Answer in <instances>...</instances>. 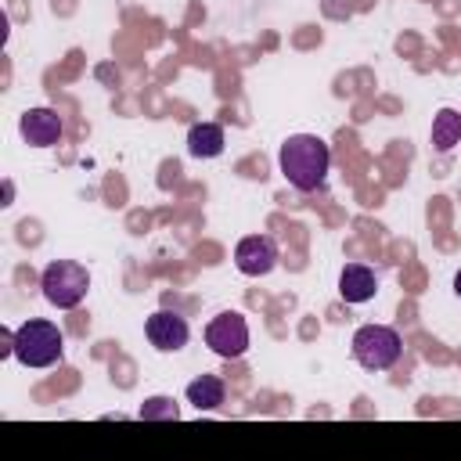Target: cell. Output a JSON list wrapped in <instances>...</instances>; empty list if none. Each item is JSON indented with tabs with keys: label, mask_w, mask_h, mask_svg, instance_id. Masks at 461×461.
Masks as SVG:
<instances>
[{
	"label": "cell",
	"mask_w": 461,
	"mask_h": 461,
	"mask_svg": "<svg viewBox=\"0 0 461 461\" xmlns=\"http://www.w3.org/2000/svg\"><path fill=\"white\" fill-rule=\"evenodd\" d=\"M277 166L295 191H321L328 180L331 151L313 133H292L277 151Z\"/></svg>",
	"instance_id": "6da1fadb"
},
{
	"label": "cell",
	"mask_w": 461,
	"mask_h": 461,
	"mask_svg": "<svg viewBox=\"0 0 461 461\" xmlns=\"http://www.w3.org/2000/svg\"><path fill=\"white\" fill-rule=\"evenodd\" d=\"M144 335H148V342H151L158 353H176V349L187 346L191 328H187V321H184L180 313L158 310V313H151V317L144 321Z\"/></svg>",
	"instance_id": "52a82bcc"
},
{
	"label": "cell",
	"mask_w": 461,
	"mask_h": 461,
	"mask_svg": "<svg viewBox=\"0 0 461 461\" xmlns=\"http://www.w3.org/2000/svg\"><path fill=\"white\" fill-rule=\"evenodd\" d=\"M140 418L144 421H176L180 418V407L169 396H151V400L140 403Z\"/></svg>",
	"instance_id": "4fadbf2b"
},
{
	"label": "cell",
	"mask_w": 461,
	"mask_h": 461,
	"mask_svg": "<svg viewBox=\"0 0 461 461\" xmlns=\"http://www.w3.org/2000/svg\"><path fill=\"white\" fill-rule=\"evenodd\" d=\"M277 241L270 234H249L238 241L234 249V267L245 274V277H263L277 267Z\"/></svg>",
	"instance_id": "8992f818"
},
{
	"label": "cell",
	"mask_w": 461,
	"mask_h": 461,
	"mask_svg": "<svg viewBox=\"0 0 461 461\" xmlns=\"http://www.w3.org/2000/svg\"><path fill=\"white\" fill-rule=\"evenodd\" d=\"M223 126L220 122H194L191 130H187V151L194 155V158H216V155H223Z\"/></svg>",
	"instance_id": "30bf717a"
},
{
	"label": "cell",
	"mask_w": 461,
	"mask_h": 461,
	"mask_svg": "<svg viewBox=\"0 0 461 461\" xmlns=\"http://www.w3.org/2000/svg\"><path fill=\"white\" fill-rule=\"evenodd\" d=\"M205 346H209L216 357H223V360L245 357V349H249V321H245L241 313H234V310L216 313V317L205 324Z\"/></svg>",
	"instance_id": "5b68a950"
},
{
	"label": "cell",
	"mask_w": 461,
	"mask_h": 461,
	"mask_svg": "<svg viewBox=\"0 0 461 461\" xmlns=\"http://www.w3.org/2000/svg\"><path fill=\"white\" fill-rule=\"evenodd\" d=\"M61 353H65V335L54 321L32 317L14 331L11 357H18V364L25 367H50L61 360Z\"/></svg>",
	"instance_id": "7a4b0ae2"
},
{
	"label": "cell",
	"mask_w": 461,
	"mask_h": 461,
	"mask_svg": "<svg viewBox=\"0 0 461 461\" xmlns=\"http://www.w3.org/2000/svg\"><path fill=\"white\" fill-rule=\"evenodd\" d=\"M454 292H457V299H461V270L454 274Z\"/></svg>",
	"instance_id": "5bb4252c"
},
{
	"label": "cell",
	"mask_w": 461,
	"mask_h": 461,
	"mask_svg": "<svg viewBox=\"0 0 461 461\" xmlns=\"http://www.w3.org/2000/svg\"><path fill=\"white\" fill-rule=\"evenodd\" d=\"M375 292H378V277H375L371 267H364V263H346L342 267V274H339V295L346 303H367V299H375Z\"/></svg>",
	"instance_id": "9c48e42d"
},
{
	"label": "cell",
	"mask_w": 461,
	"mask_h": 461,
	"mask_svg": "<svg viewBox=\"0 0 461 461\" xmlns=\"http://www.w3.org/2000/svg\"><path fill=\"white\" fill-rule=\"evenodd\" d=\"M227 396V385L220 375H198L191 385H187V403H194L198 411H216Z\"/></svg>",
	"instance_id": "8fae6325"
},
{
	"label": "cell",
	"mask_w": 461,
	"mask_h": 461,
	"mask_svg": "<svg viewBox=\"0 0 461 461\" xmlns=\"http://www.w3.org/2000/svg\"><path fill=\"white\" fill-rule=\"evenodd\" d=\"M454 144H461V112L457 108H439L436 119H432V148L450 151Z\"/></svg>",
	"instance_id": "7c38bea8"
},
{
	"label": "cell",
	"mask_w": 461,
	"mask_h": 461,
	"mask_svg": "<svg viewBox=\"0 0 461 461\" xmlns=\"http://www.w3.org/2000/svg\"><path fill=\"white\" fill-rule=\"evenodd\" d=\"M18 130H22L25 144H32V148H50V144L61 140V115H58L54 108H29V112L22 115V122H18Z\"/></svg>",
	"instance_id": "ba28073f"
},
{
	"label": "cell",
	"mask_w": 461,
	"mask_h": 461,
	"mask_svg": "<svg viewBox=\"0 0 461 461\" xmlns=\"http://www.w3.org/2000/svg\"><path fill=\"white\" fill-rule=\"evenodd\" d=\"M40 288H43V299L58 310H72L86 299L90 292V270L76 259H54L43 267L40 274Z\"/></svg>",
	"instance_id": "3957f363"
},
{
	"label": "cell",
	"mask_w": 461,
	"mask_h": 461,
	"mask_svg": "<svg viewBox=\"0 0 461 461\" xmlns=\"http://www.w3.org/2000/svg\"><path fill=\"white\" fill-rule=\"evenodd\" d=\"M400 353H403V342L389 324H364L353 335V360L364 371H389L400 360Z\"/></svg>",
	"instance_id": "277c9868"
}]
</instances>
